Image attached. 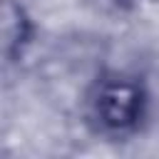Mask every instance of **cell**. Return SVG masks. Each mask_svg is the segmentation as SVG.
Masks as SVG:
<instances>
[{
  "label": "cell",
  "instance_id": "cell-3",
  "mask_svg": "<svg viewBox=\"0 0 159 159\" xmlns=\"http://www.w3.org/2000/svg\"><path fill=\"white\" fill-rule=\"evenodd\" d=\"M114 2H127V0H114Z\"/></svg>",
  "mask_w": 159,
  "mask_h": 159
},
{
  "label": "cell",
  "instance_id": "cell-2",
  "mask_svg": "<svg viewBox=\"0 0 159 159\" xmlns=\"http://www.w3.org/2000/svg\"><path fill=\"white\" fill-rule=\"evenodd\" d=\"M32 30L35 27L27 10L15 0H5L2 2V55L7 65L22 57L25 47L32 40Z\"/></svg>",
  "mask_w": 159,
  "mask_h": 159
},
{
  "label": "cell",
  "instance_id": "cell-1",
  "mask_svg": "<svg viewBox=\"0 0 159 159\" xmlns=\"http://www.w3.org/2000/svg\"><path fill=\"white\" fill-rule=\"evenodd\" d=\"M92 117L104 132H132L144 114V89L137 80L124 75H107L92 92Z\"/></svg>",
  "mask_w": 159,
  "mask_h": 159
}]
</instances>
